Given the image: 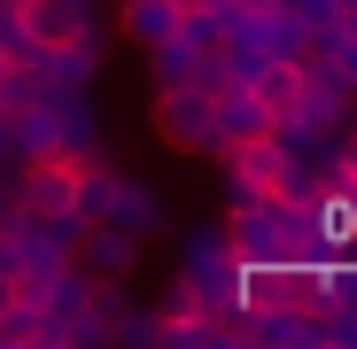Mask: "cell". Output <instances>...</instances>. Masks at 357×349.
<instances>
[{
	"label": "cell",
	"instance_id": "obj_6",
	"mask_svg": "<svg viewBox=\"0 0 357 349\" xmlns=\"http://www.w3.org/2000/svg\"><path fill=\"white\" fill-rule=\"evenodd\" d=\"M8 86H16V47L0 39V93H8Z\"/></svg>",
	"mask_w": 357,
	"mask_h": 349
},
{
	"label": "cell",
	"instance_id": "obj_3",
	"mask_svg": "<svg viewBox=\"0 0 357 349\" xmlns=\"http://www.w3.org/2000/svg\"><path fill=\"white\" fill-rule=\"evenodd\" d=\"M16 8V31L39 47V54H70L93 39V8L86 0H8Z\"/></svg>",
	"mask_w": 357,
	"mask_h": 349
},
{
	"label": "cell",
	"instance_id": "obj_4",
	"mask_svg": "<svg viewBox=\"0 0 357 349\" xmlns=\"http://www.w3.org/2000/svg\"><path fill=\"white\" fill-rule=\"evenodd\" d=\"M155 125L171 148H210V93L202 86H163L155 93Z\"/></svg>",
	"mask_w": 357,
	"mask_h": 349
},
{
	"label": "cell",
	"instance_id": "obj_1",
	"mask_svg": "<svg viewBox=\"0 0 357 349\" xmlns=\"http://www.w3.org/2000/svg\"><path fill=\"white\" fill-rule=\"evenodd\" d=\"M86 179H93V171H86V155L78 148H39L31 155V179H24V210L31 217H47V225H70L78 210H86Z\"/></svg>",
	"mask_w": 357,
	"mask_h": 349
},
{
	"label": "cell",
	"instance_id": "obj_2",
	"mask_svg": "<svg viewBox=\"0 0 357 349\" xmlns=\"http://www.w3.org/2000/svg\"><path fill=\"white\" fill-rule=\"evenodd\" d=\"M241 93L264 109L272 132H295V125H303V109H311V70L287 63V54H272V63H257V70L241 78Z\"/></svg>",
	"mask_w": 357,
	"mask_h": 349
},
{
	"label": "cell",
	"instance_id": "obj_5",
	"mask_svg": "<svg viewBox=\"0 0 357 349\" xmlns=\"http://www.w3.org/2000/svg\"><path fill=\"white\" fill-rule=\"evenodd\" d=\"M86 264H93V272H109V279H125V264H132V233L101 225L93 241H86Z\"/></svg>",
	"mask_w": 357,
	"mask_h": 349
}]
</instances>
